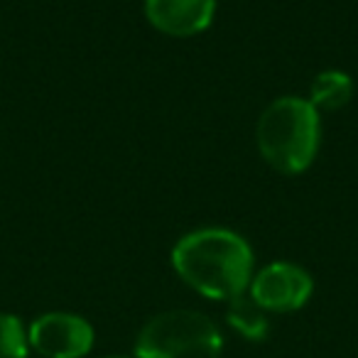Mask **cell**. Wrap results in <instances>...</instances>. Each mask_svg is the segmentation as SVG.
<instances>
[{
    "instance_id": "cell-3",
    "label": "cell",
    "mask_w": 358,
    "mask_h": 358,
    "mask_svg": "<svg viewBox=\"0 0 358 358\" xmlns=\"http://www.w3.org/2000/svg\"><path fill=\"white\" fill-rule=\"evenodd\" d=\"M224 338L206 314L172 309L152 317L135 343V358H219Z\"/></svg>"
},
{
    "instance_id": "cell-9",
    "label": "cell",
    "mask_w": 358,
    "mask_h": 358,
    "mask_svg": "<svg viewBox=\"0 0 358 358\" xmlns=\"http://www.w3.org/2000/svg\"><path fill=\"white\" fill-rule=\"evenodd\" d=\"M30 338L15 314H0V358H27Z\"/></svg>"
},
{
    "instance_id": "cell-5",
    "label": "cell",
    "mask_w": 358,
    "mask_h": 358,
    "mask_svg": "<svg viewBox=\"0 0 358 358\" xmlns=\"http://www.w3.org/2000/svg\"><path fill=\"white\" fill-rule=\"evenodd\" d=\"M30 346L45 358H84L94 346V327L69 312H50L32 322Z\"/></svg>"
},
{
    "instance_id": "cell-2",
    "label": "cell",
    "mask_w": 358,
    "mask_h": 358,
    "mask_svg": "<svg viewBox=\"0 0 358 358\" xmlns=\"http://www.w3.org/2000/svg\"><path fill=\"white\" fill-rule=\"evenodd\" d=\"M322 140L319 110L309 99L285 96L263 110L255 125V143L263 159L282 174H299L312 167Z\"/></svg>"
},
{
    "instance_id": "cell-6",
    "label": "cell",
    "mask_w": 358,
    "mask_h": 358,
    "mask_svg": "<svg viewBox=\"0 0 358 358\" xmlns=\"http://www.w3.org/2000/svg\"><path fill=\"white\" fill-rule=\"evenodd\" d=\"M145 15L162 35L194 37L214 22L216 0H145Z\"/></svg>"
},
{
    "instance_id": "cell-8",
    "label": "cell",
    "mask_w": 358,
    "mask_h": 358,
    "mask_svg": "<svg viewBox=\"0 0 358 358\" xmlns=\"http://www.w3.org/2000/svg\"><path fill=\"white\" fill-rule=\"evenodd\" d=\"M226 319L229 324L245 336L248 341H263L268 336V317H265V309L255 304V299L250 294H241V297H234L229 302V312H226Z\"/></svg>"
},
{
    "instance_id": "cell-1",
    "label": "cell",
    "mask_w": 358,
    "mask_h": 358,
    "mask_svg": "<svg viewBox=\"0 0 358 358\" xmlns=\"http://www.w3.org/2000/svg\"><path fill=\"white\" fill-rule=\"evenodd\" d=\"M172 268L189 287L209 299L231 302L248 292L253 280V250L229 229H199L172 248Z\"/></svg>"
},
{
    "instance_id": "cell-4",
    "label": "cell",
    "mask_w": 358,
    "mask_h": 358,
    "mask_svg": "<svg viewBox=\"0 0 358 358\" xmlns=\"http://www.w3.org/2000/svg\"><path fill=\"white\" fill-rule=\"evenodd\" d=\"M314 280L294 263H270L250 280L248 294L265 312H297L309 302Z\"/></svg>"
},
{
    "instance_id": "cell-10",
    "label": "cell",
    "mask_w": 358,
    "mask_h": 358,
    "mask_svg": "<svg viewBox=\"0 0 358 358\" xmlns=\"http://www.w3.org/2000/svg\"><path fill=\"white\" fill-rule=\"evenodd\" d=\"M110 358H125V356H110Z\"/></svg>"
},
{
    "instance_id": "cell-7",
    "label": "cell",
    "mask_w": 358,
    "mask_h": 358,
    "mask_svg": "<svg viewBox=\"0 0 358 358\" xmlns=\"http://www.w3.org/2000/svg\"><path fill=\"white\" fill-rule=\"evenodd\" d=\"M353 81L346 71L329 69L314 76L309 89V103L317 110H338L351 101Z\"/></svg>"
}]
</instances>
